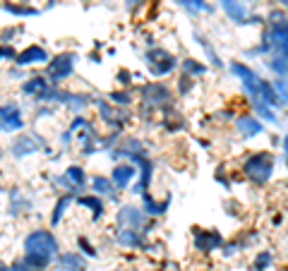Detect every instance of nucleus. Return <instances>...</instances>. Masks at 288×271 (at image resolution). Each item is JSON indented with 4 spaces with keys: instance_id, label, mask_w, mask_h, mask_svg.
<instances>
[{
    "instance_id": "1",
    "label": "nucleus",
    "mask_w": 288,
    "mask_h": 271,
    "mask_svg": "<svg viewBox=\"0 0 288 271\" xmlns=\"http://www.w3.org/2000/svg\"><path fill=\"white\" fill-rule=\"evenodd\" d=\"M24 252H27V259L36 266H46L51 259L58 252V242L48 231H34L29 233V238L24 240Z\"/></svg>"
},
{
    "instance_id": "2",
    "label": "nucleus",
    "mask_w": 288,
    "mask_h": 271,
    "mask_svg": "<svg viewBox=\"0 0 288 271\" xmlns=\"http://www.w3.org/2000/svg\"><path fill=\"white\" fill-rule=\"evenodd\" d=\"M245 173H248L252 180H267V176L272 173V161L267 154H257L245 163Z\"/></svg>"
},
{
    "instance_id": "3",
    "label": "nucleus",
    "mask_w": 288,
    "mask_h": 271,
    "mask_svg": "<svg viewBox=\"0 0 288 271\" xmlns=\"http://www.w3.org/2000/svg\"><path fill=\"white\" fill-rule=\"evenodd\" d=\"M72 60H75V58H72L70 53H62V56H58L55 60H51V65H48V77H51V82L68 80V75L72 72Z\"/></svg>"
},
{
    "instance_id": "4",
    "label": "nucleus",
    "mask_w": 288,
    "mask_h": 271,
    "mask_svg": "<svg viewBox=\"0 0 288 271\" xmlns=\"http://www.w3.org/2000/svg\"><path fill=\"white\" fill-rule=\"evenodd\" d=\"M24 125L22 113H19V106L17 104H8L0 106V128L12 132V130H19Z\"/></svg>"
},
{
    "instance_id": "5",
    "label": "nucleus",
    "mask_w": 288,
    "mask_h": 271,
    "mask_svg": "<svg viewBox=\"0 0 288 271\" xmlns=\"http://www.w3.org/2000/svg\"><path fill=\"white\" fill-rule=\"evenodd\" d=\"M147 63H149V67H151L154 75H166V72L173 70L175 60H173L168 53H164V51H151V53L147 56Z\"/></svg>"
},
{
    "instance_id": "6",
    "label": "nucleus",
    "mask_w": 288,
    "mask_h": 271,
    "mask_svg": "<svg viewBox=\"0 0 288 271\" xmlns=\"http://www.w3.org/2000/svg\"><path fill=\"white\" fill-rule=\"evenodd\" d=\"M46 60H48V53L41 46H29L27 51H22L17 56V63L19 65H36V63H46Z\"/></svg>"
},
{
    "instance_id": "7",
    "label": "nucleus",
    "mask_w": 288,
    "mask_h": 271,
    "mask_svg": "<svg viewBox=\"0 0 288 271\" xmlns=\"http://www.w3.org/2000/svg\"><path fill=\"white\" fill-rule=\"evenodd\" d=\"M39 146H41V142L36 137H17L15 144H12V154H15V156H29V154H34Z\"/></svg>"
},
{
    "instance_id": "8",
    "label": "nucleus",
    "mask_w": 288,
    "mask_h": 271,
    "mask_svg": "<svg viewBox=\"0 0 288 271\" xmlns=\"http://www.w3.org/2000/svg\"><path fill=\"white\" fill-rule=\"evenodd\" d=\"M24 91H27V94H31V96H39V98H43V96H46V91H48L46 80H43V77H31V80L24 84Z\"/></svg>"
},
{
    "instance_id": "9",
    "label": "nucleus",
    "mask_w": 288,
    "mask_h": 271,
    "mask_svg": "<svg viewBox=\"0 0 288 271\" xmlns=\"http://www.w3.org/2000/svg\"><path fill=\"white\" fill-rule=\"evenodd\" d=\"M132 176H135L132 166H116V170H113V183L118 187H125V185H130Z\"/></svg>"
},
{
    "instance_id": "10",
    "label": "nucleus",
    "mask_w": 288,
    "mask_h": 271,
    "mask_svg": "<svg viewBox=\"0 0 288 271\" xmlns=\"http://www.w3.org/2000/svg\"><path fill=\"white\" fill-rule=\"evenodd\" d=\"M120 224H127V226H140L142 224V214L137 211L135 207H125V209H120Z\"/></svg>"
},
{
    "instance_id": "11",
    "label": "nucleus",
    "mask_w": 288,
    "mask_h": 271,
    "mask_svg": "<svg viewBox=\"0 0 288 271\" xmlns=\"http://www.w3.org/2000/svg\"><path fill=\"white\" fill-rule=\"evenodd\" d=\"M60 266L62 271H84V262L77 255H70V252L60 257Z\"/></svg>"
},
{
    "instance_id": "12",
    "label": "nucleus",
    "mask_w": 288,
    "mask_h": 271,
    "mask_svg": "<svg viewBox=\"0 0 288 271\" xmlns=\"http://www.w3.org/2000/svg\"><path fill=\"white\" fill-rule=\"evenodd\" d=\"M144 96H149V104H161L168 98V91L161 84H151V87L144 89Z\"/></svg>"
},
{
    "instance_id": "13",
    "label": "nucleus",
    "mask_w": 288,
    "mask_h": 271,
    "mask_svg": "<svg viewBox=\"0 0 288 271\" xmlns=\"http://www.w3.org/2000/svg\"><path fill=\"white\" fill-rule=\"evenodd\" d=\"M94 190L99 192V194H106V197H116L113 185H110L106 178H94Z\"/></svg>"
},
{
    "instance_id": "14",
    "label": "nucleus",
    "mask_w": 288,
    "mask_h": 271,
    "mask_svg": "<svg viewBox=\"0 0 288 271\" xmlns=\"http://www.w3.org/2000/svg\"><path fill=\"white\" fill-rule=\"evenodd\" d=\"M238 128H240L242 135L252 137L255 132H259V122H255L252 118H240V120H238Z\"/></svg>"
},
{
    "instance_id": "15",
    "label": "nucleus",
    "mask_w": 288,
    "mask_h": 271,
    "mask_svg": "<svg viewBox=\"0 0 288 271\" xmlns=\"http://www.w3.org/2000/svg\"><path fill=\"white\" fill-rule=\"evenodd\" d=\"M118 242L125 245V248H137V245H140V238L135 235V231H120L118 233Z\"/></svg>"
},
{
    "instance_id": "16",
    "label": "nucleus",
    "mask_w": 288,
    "mask_h": 271,
    "mask_svg": "<svg viewBox=\"0 0 288 271\" xmlns=\"http://www.w3.org/2000/svg\"><path fill=\"white\" fill-rule=\"evenodd\" d=\"M65 176H68V183L77 185V187H79V185H84V170H82L79 166H70Z\"/></svg>"
},
{
    "instance_id": "17",
    "label": "nucleus",
    "mask_w": 288,
    "mask_h": 271,
    "mask_svg": "<svg viewBox=\"0 0 288 271\" xmlns=\"http://www.w3.org/2000/svg\"><path fill=\"white\" fill-rule=\"evenodd\" d=\"M221 3H224L226 12L233 17V19H242V17H245V10H242V5H238L235 0H221Z\"/></svg>"
},
{
    "instance_id": "18",
    "label": "nucleus",
    "mask_w": 288,
    "mask_h": 271,
    "mask_svg": "<svg viewBox=\"0 0 288 271\" xmlns=\"http://www.w3.org/2000/svg\"><path fill=\"white\" fill-rule=\"evenodd\" d=\"M79 204H82V207H89V209H92L96 218H99V216H101V211H103L101 200H96V197H79Z\"/></svg>"
},
{
    "instance_id": "19",
    "label": "nucleus",
    "mask_w": 288,
    "mask_h": 271,
    "mask_svg": "<svg viewBox=\"0 0 288 271\" xmlns=\"http://www.w3.org/2000/svg\"><path fill=\"white\" fill-rule=\"evenodd\" d=\"M218 242H221V238L218 235H209V233H202L200 238H197V245L202 250H211V248H216Z\"/></svg>"
},
{
    "instance_id": "20",
    "label": "nucleus",
    "mask_w": 288,
    "mask_h": 271,
    "mask_svg": "<svg viewBox=\"0 0 288 271\" xmlns=\"http://www.w3.org/2000/svg\"><path fill=\"white\" fill-rule=\"evenodd\" d=\"M10 271H41V266L31 264L29 259H19V262H15L12 266H10Z\"/></svg>"
},
{
    "instance_id": "21",
    "label": "nucleus",
    "mask_w": 288,
    "mask_h": 271,
    "mask_svg": "<svg viewBox=\"0 0 288 271\" xmlns=\"http://www.w3.org/2000/svg\"><path fill=\"white\" fill-rule=\"evenodd\" d=\"M68 204H70V197H62V200L58 202V207H55V211H53V224H58L62 218V211L68 209Z\"/></svg>"
},
{
    "instance_id": "22",
    "label": "nucleus",
    "mask_w": 288,
    "mask_h": 271,
    "mask_svg": "<svg viewBox=\"0 0 288 271\" xmlns=\"http://www.w3.org/2000/svg\"><path fill=\"white\" fill-rule=\"evenodd\" d=\"M79 245H82V250H84V252H86V255H89V257H94V255H96V252H94V248H92V245H89V242H86L84 238L79 240Z\"/></svg>"
},
{
    "instance_id": "23",
    "label": "nucleus",
    "mask_w": 288,
    "mask_h": 271,
    "mask_svg": "<svg viewBox=\"0 0 288 271\" xmlns=\"http://www.w3.org/2000/svg\"><path fill=\"white\" fill-rule=\"evenodd\" d=\"M12 56H15V53H12V48H10V46L0 48V60H3V58H12Z\"/></svg>"
},
{
    "instance_id": "24",
    "label": "nucleus",
    "mask_w": 288,
    "mask_h": 271,
    "mask_svg": "<svg viewBox=\"0 0 288 271\" xmlns=\"http://www.w3.org/2000/svg\"><path fill=\"white\" fill-rule=\"evenodd\" d=\"M113 98H116L118 104H127V101H130V96L127 94H113Z\"/></svg>"
},
{
    "instance_id": "25",
    "label": "nucleus",
    "mask_w": 288,
    "mask_h": 271,
    "mask_svg": "<svg viewBox=\"0 0 288 271\" xmlns=\"http://www.w3.org/2000/svg\"><path fill=\"white\" fill-rule=\"evenodd\" d=\"M283 3H286V5H288V0H283Z\"/></svg>"
},
{
    "instance_id": "26",
    "label": "nucleus",
    "mask_w": 288,
    "mask_h": 271,
    "mask_svg": "<svg viewBox=\"0 0 288 271\" xmlns=\"http://www.w3.org/2000/svg\"><path fill=\"white\" fill-rule=\"evenodd\" d=\"M286 146H288V142H286Z\"/></svg>"
}]
</instances>
